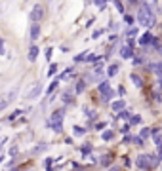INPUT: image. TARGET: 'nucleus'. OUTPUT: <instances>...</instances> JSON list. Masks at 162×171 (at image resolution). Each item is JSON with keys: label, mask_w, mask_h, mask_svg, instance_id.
Masks as SVG:
<instances>
[{"label": "nucleus", "mask_w": 162, "mask_h": 171, "mask_svg": "<svg viewBox=\"0 0 162 171\" xmlns=\"http://www.w3.org/2000/svg\"><path fill=\"white\" fill-rule=\"evenodd\" d=\"M137 21H139V25H143V27H154L156 15L147 4H141V10L137 12Z\"/></svg>", "instance_id": "nucleus-1"}, {"label": "nucleus", "mask_w": 162, "mask_h": 171, "mask_svg": "<svg viewBox=\"0 0 162 171\" xmlns=\"http://www.w3.org/2000/svg\"><path fill=\"white\" fill-rule=\"evenodd\" d=\"M135 163H137L139 169H149V167H154L158 163V158H154L151 154H139L137 160H135Z\"/></svg>", "instance_id": "nucleus-2"}, {"label": "nucleus", "mask_w": 162, "mask_h": 171, "mask_svg": "<svg viewBox=\"0 0 162 171\" xmlns=\"http://www.w3.org/2000/svg\"><path fill=\"white\" fill-rule=\"evenodd\" d=\"M42 17H44V8L36 4V6L33 8V12L29 13V19H31L33 23H40V19H42Z\"/></svg>", "instance_id": "nucleus-3"}, {"label": "nucleus", "mask_w": 162, "mask_h": 171, "mask_svg": "<svg viewBox=\"0 0 162 171\" xmlns=\"http://www.w3.org/2000/svg\"><path fill=\"white\" fill-rule=\"evenodd\" d=\"M97 89L103 93V97H112V91H111V84L109 82H99Z\"/></svg>", "instance_id": "nucleus-4"}, {"label": "nucleus", "mask_w": 162, "mask_h": 171, "mask_svg": "<svg viewBox=\"0 0 162 171\" xmlns=\"http://www.w3.org/2000/svg\"><path fill=\"white\" fill-rule=\"evenodd\" d=\"M40 93H42V88H40V84H36V86H34V88H33V89L25 95V99H29V101H31V99H36Z\"/></svg>", "instance_id": "nucleus-5"}, {"label": "nucleus", "mask_w": 162, "mask_h": 171, "mask_svg": "<svg viewBox=\"0 0 162 171\" xmlns=\"http://www.w3.org/2000/svg\"><path fill=\"white\" fill-rule=\"evenodd\" d=\"M63 108H59V110H54V114H52V124H63Z\"/></svg>", "instance_id": "nucleus-6"}, {"label": "nucleus", "mask_w": 162, "mask_h": 171, "mask_svg": "<svg viewBox=\"0 0 162 171\" xmlns=\"http://www.w3.org/2000/svg\"><path fill=\"white\" fill-rule=\"evenodd\" d=\"M153 42H154V36H153L151 33H145V34L139 36V44H141V46H149V44H153Z\"/></svg>", "instance_id": "nucleus-7"}, {"label": "nucleus", "mask_w": 162, "mask_h": 171, "mask_svg": "<svg viewBox=\"0 0 162 171\" xmlns=\"http://www.w3.org/2000/svg\"><path fill=\"white\" fill-rule=\"evenodd\" d=\"M147 68H149V70H153L154 74H160V76H162V61H156V63H149V65H147Z\"/></svg>", "instance_id": "nucleus-8"}, {"label": "nucleus", "mask_w": 162, "mask_h": 171, "mask_svg": "<svg viewBox=\"0 0 162 171\" xmlns=\"http://www.w3.org/2000/svg\"><path fill=\"white\" fill-rule=\"evenodd\" d=\"M38 36H40V25L38 23H33L31 25V40L34 42V40H38Z\"/></svg>", "instance_id": "nucleus-9"}, {"label": "nucleus", "mask_w": 162, "mask_h": 171, "mask_svg": "<svg viewBox=\"0 0 162 171\" xmlns=\"http://www.w3.org/2000/svg\"><path fill=\"white\" fill-rule=\"evenodd\" d=\"M130 80L135 84V88H143V78H141L139 74H135V72H132V74H130Z\"/></svg>", "instance_id": "nucleus-10"}, {"label": "nucleus", "mask_w": 162, "mask_h": 171, "mask_svg": "<svg viewBox=\"0 0 162 171\" xmlns=\"http://www.w3.org/2000/svg\"><path fill=\"white\" fill-rule=\"evenodd\" d=\"M120 55H122L124 59H132V57H133V50H132V48H128V46H124L122 50H120Z\"/></svg>", "instance_id": "nucleus-11"}, {"label": "nucleus", "mask_w": 162, "mask_h": 171, "mask_svg": "<svg viewBox=\"0 0 162 171\" xmlns=\"http://www.w3.org/2000/svg\"><path fill=\"white\" fill-rule=\"evenodd\" d=\"M38 53H40V50L36 46H31V50H29V61H36L38 59Z\"/></svg>", "instance_id": "nucleus-12"}, {"label": "nucleus", "mask_w": 162, "mask_h": 171, "mask_svg": "<svg viewBox=\"0 0 162 171\" xmlns=\"http://www.w3.org/2000/svg\"><path fill=\"white\" fill-rule=\"evenodd\" d=\"M124 107H126V103H124L122 99H118V101H114V103H112V110H114V112H122Z\"/></svg>", "instance_id": "nucleus-13"}, {"label": "nucleus", "mask_w": 162, "mask_h": 171, "mask_svg": "<svg viewBox=\"0 0 162 171\" xmlns=\"http://www.w3.org/2000/svg\"><path fill=\"white\" fill-rule=\"evenodd\" d=\"M151 135L154 137L156 144H160V146H162V135H160V129H151Z\"/></svg>", "instance_id": "nucleus-14"}, {"label": "nucleus", "mask_w": 162, "mask_h": 171, "mask_svg": "<svg viewBox=\"0 0 162 171\" xmlns=\"http://www.w3.org/2000/svg\"><path fill=\"white\" fill-rule=\"evenodd\" d=\"M118 68H120V67H118L117 63H112V65L109 67V70H107V74H109V76H114V74L118 72Z\"/></svg>", "instance_id": "nucleus-15"}, {"label": "nucleus", "mask_w": 162, "mask_h": 171, "mask_svg": "<svg viewBox=\"0 0 162 171\" xmlns=\"http://www.w3.org/2000/svg\"><path fill=\"white\" fill-rule=\"evenodd\" d=\"M84 114H88V118H90V120H96V118H97V114L91 110V108H84Z\"/></svg>", "instance_id": "nucleus-16"}, {"label": "nucleus", "mask_w": 162, "mask_h": 171, "mask_svg": "<svg viewBox=\"0 0 162 171\" xmlns=\"http://www.w3.org/2000/svg\"><path fill=\"white\" fill-rule=\"evenodd\" d=\"M135 124H141V116H137V114L130 118V126H135Z\"/></svg>", "instance_id": "nucleus-17"}, {"label": "nucleus", "mask_w": 162, "mask_h": 171, "mask_svg": "<svg viewBox=\"0 0 162 171\" xmlns=\"http://www.w3.org/2000/svg\"><path fill=\"white\" fill-rule=\"evenodd\" d=\"M84 89H86V82H84V80H80V82L76 84V93H82Z\"/></svg>", "instance_id": "nucleus-18"}, {"label": "nucleus", "mask_w": 162, "mask_h": 171, "mask_svg": "<svg viewBox=\"0 0 162 171\" xmlns=\"http://www.w3.org/2000/svg\"><path fill=\"white\" fill-rule=\"evenodd\" d=\"M139 135H141V139H149V137H151V129H149V128H143Z\"/></svg>", "instance_id": "nucleus-19"}, {"label": "nucleus", "mask_w": 162, "mask_h": 171, "mask_svg": "<svg viewBox=\"0 0 162 171\" xmlns=\"http://www.w3.org/2000/svg\"><path fill=\"white\" fill-rule=\"evenodd\" d=\"M101 137H103V139H105V141H111V139H112V137H114V133H112V131H111V129H109V131H103V133H101Z\"/></svg>", "instance_id": "nucleus-20"}, {"label": "nucleus", "mask_w": 162, "mask_h": 171, "mask_svg": "<svg viewBox=\"0 0 162 171\" xmlns=\"http://www.w3.org/2000/svg\"><path fill=\"white\" fill-rule=\"evenodd\" d=\"M63 103H65V105L73 103V95H71V93H63Z\"/></svg>", "instance_id": "nucleus-21"}, {"label": "nucleus", "mask_w": 162, "mask_h": 171, "mask_svg": "<svg viewBox=\"0 0 162 171\" xmlns=\"http://www.w3.org/2000/svg\"><path fill=\"white\" fill-rule=\"evenodd\" d=\"M57 86H59V80H54V82H52V84L48 86V93H52V91H54V89H55Z\"/></svg>", "instance_id": "nucleus-22"}, {"label": "nucleus", "mask_w": 162, "mask_h": 171, "mask_svg": "<svg viewBox=\"0 0 162 171\" xmlns=\"http://www.w3.org/2000/svg\"><path fill=\"white\" fill-rule=\"evenodd\" d=\"M8 105H10V101H8V99H0V112H2Z\"/></svg>", "instance_id": "nucleus-23"}, {"label": "nucleus", "mask_w": 162, "mask_h": 171, "mask_svg": "<svg viewBox=\"0 0 162 171\" xmlns=\"http://www.w3.org/2000/svg\"><path fill=\"white\" fill-rule=\"evenodd\" d=\"M21 112H23V110H15V112H12V114L8 116V120H10V122H13V120H15V118H17V116L21 114Z\"/></svg>", "instance_id": "nucleus-24"}, {"label": "nucleus", "mask_w": 162, "mask_h": 171, "mask_svg": "<svg viewBox=\"0 0 162 171\" xmlns=\"http://www.w3.org/2000/svg\"><path fill=\"white\" fill-rule=\"evenodd\" d=\"M80 152H82V154H90V152H91V146H90V144H84L82 148H80Z\"/></svg>", "instance_id": "nucleus-25"}, {"label": "nucleus", "mask_w": 162, "mask_h": 171, "mask_svg": "<svg viewBox=\"0 0 162 171\" xmlns=\"http://www.w3.org/2000/svg\"><path fill=\"white\" fill-rule=\"evenodd\" d=\"M96 6H97L99 10H105V8H107V2H105V0H97V2H96Z\"/></svg>", "instance_id": "nucleus-26"}, {"label": "nucleus", "mask_w": 162, "mask_h": 171, "mask_svg": "<svg viewBox=\"0 0 162 171\" xmlns=\"http://www.w3.org/2000/svg\"><path fill=\"white\" fill-rule=\"evenodd\" d=\"M124 21L128 23V25H133V21H135V17H133V15H124Z\"/></svg>", "instance_id": "nucleus-27"}, {"label": "nucleus", "mask_w": 162, "mask_h": 171, "mask_svg": "<svg viewBox=\"0 0 162 171\" xmlns=\"http://www.w3.org/2000/svg\"><path fill=\"white\" fill-rule=\"evenodd\" d=\"M75 133H76V135H84V133H86V129H84V128H80V126H75Z\"/></svg>", "instance_id": "nucleus-28"}, {"label": "nucleus", "mask_w": 162, "mask_h": 171, "mask_svg": "<svg viewBox=\"0 0 162 171\" xmlns=\"http://www.w3.org/2000/svg\"><path fill=\"white\" fill-rule=\"evenodd\" d=\"M57 70V65H50V70H48V76H54Z\"/></svg>", "instance_id": "nucleus-29"}, {"label": "nucleus", "mask_w": 162, "mask_h": 171, "mask_svg": "<svg viewBox=\"0 0 162 171\" xmlns=\"http://www.w3.org/2000/svg\"><path fill=\"white\" fill-rule=\"evenodd\" d=\"M114 8H117L120 13H124V4H122V2H114Z\"/></svg>", "instance_id": "nucleus-30"}, {"label": "nucleus", "mask_w": 162, "mask_h": 171, "mask_svg": "<svg viewBox=\"0 0 162 171\" xmlns=\"http://www.w3.org/2000/svg\"><path fill=\"white\" fill-rule=\"evenodd\" d=\"M6 53V48H4V38H0V55Z\"/></svg>", "instance_id": "nucleus-31"}, {"label": "nucleus", "mask_w": 162, "mask_h": 171, "mask_svg": "<svg viewBox=\"0 0 162 171\" xmlns=\"http://www.w3.org/2000/svg\"><path fill=\"white\" fill-rule=\"evenodd\" d=\"M135 34H137V29H135V27H130V29H128V36L132 38V36H135Z\"/></svg>", "instance_id": "nucleus-32"}, {"label": "nucleus", "mask_w": 162, "mask_h": 171, "mask_svg": "<svg viewBox=\"0 0 162 171\" xmlns=\"http://www.w3.org/2000/svg\"><path fill=\"white\" fill-rule=\"evenodd\" d=\"M101 165H105V167H107V165H111V156H105V158L101 160Z\"/></svg>", "instance_id": "nucleus-33"}, {"label": "nucleus", "mask_w": 162, "mask_h": 171, "mask_svg": "<svg viewBox=\"0 0 162 171\" xmlns=\"http://www.w3.org/2000/svg\"><path fill=\"white\" fill-rule=\"evenodd\" d=\"M118 118H126V120H130L132 116H130V114H128L126 110H122V112H118Z\"/></svg>", "instance_id": "nucleus-34"}, {"label": "nucleus", "mask_w": 162, "mask_h": 171, "mask_svg": "<svg viewBox=\"0 0 162 171\" xmlns=\"http://www.w3.org/2000/svg\"><path fill=\"white\" fill-rule=\"evenodd\" d=\"M153 97H154V101H156V103H162V93H158V91H156Z\"/></svg>", "instance_id": "nucleus-35"}, {"label": "nucleus", "mask_w": 162, "mask_h": 171, "mask_svg": "<svg viewBox=\"0 0 162 171\" xmlns=\"http://www.w3.org/2000/svg\"><path fill=\"white\" fill-rule=\"evenodd\" d=\"M46 148H48V146H46V144H40V146H36V148H34V152H44Z\"/></svg>", "instance_id": "nucleus-36"}, {"label": "nucleus", "mask_w": 162, "mask_h": 171, "mask_svg": "<svg viewBox=\"0 0 162 171\" xmlns=\"http://www.w3.org/2000/svg\"><path fill=\"white\" fill-rule=\"evenodd\" d=\"M86 55H88V53H80V55H76V57H75V61H84V59H86Z\"/></svg>", "instance_id": "nucleus-37"}, {"label": "nucleus", "mask_w": 162, "mask_h": 171, "mask_svg": "<svg viewBox=\"0 0 162 171\" xmlns=\"http://www.w3.org/2000/svg\"><path fill=\"white\" fill-rule=\"evenodd\" d=\"M44 163H46V167H52V165H54V158H48Z\"/></svg>", "instance_id": "nucleus-38"}, {"label": "nucleus", "mask_w": 162, "mask_h": 171, "mask_svg": "<svg viewBox=\"0 0 162 171\" xmlns=\"http://www.w3.org/2000/svg\"><path fill=\"white\" fill-rule=\"evenodd\" d=\"M101 34H103V29H101V31H96V33H94V36H91V38H99Z\"/></svg>", "instance_id": "nucleus-39"}, {"label": "nucleus", "mask_w": 162, "mask_h": 171, "mask_svg": "<svg viewBox=\"0 0 162 171\" xmlns=\"http://www.w3.org/2000/svg\"><path fill=\"white\" fill-rule=\"evenodd\" d=\"M52 57V48H48V50H46V59H50Z\"/></svg>", "instance_id": "nucleus-40"}, {"label": "nucleus", "mask_w": 162, "mask_h": 171, "mask_svg": "<svg viewBox=\"0 0 162 171\" xmlns=\"http://www.w3.org/2000/svg\"><path fill=\"white\" fill-rule=\"evenodd\" d=\"M128 131H130V124H126V126L122 128V133H128Z\"/></svg>", "instance_id": "nucleus-41"}, {"label": "nucleus", "mask_w": 162, "mask_h": 171, "mask_svg": "<svg viewBox=\"0 0 162 171\" xmlns=\"http://www.w3.org/2000/svg\"><path fill=\"white\" fill-rule=\"evenodd\" d=\"M103 128H105V124H103V122H101V124H97V126H96V129H99V131H101Z\"/></svg>", "instance_id": "nucleus-42"}, {"label": "nucleus", "mask_w": 162, "mask_h": 171, "mask_svg": "<svg viewBox=\"0 0 162 171\" xmlns=\"http://www.w3.org/2000/svg\"><path fill=\"white\" fill-rule=\"evenodd\" d=\"M109 171H120V167H117V165H114V167H109Z\"/></svg>", "instance_id": "nucleus-43"}, {"label": "nucleus", "mask_w": 162, "mask_h": 171, "mask_svg": "<svg viewBox=\"0 0 162 171\" xmlns=\"http://www.w3.org/2000/svg\"><path fill=\"white\" fill-rule=\"evenodd\" d=\"M158 160L162 162V148H160V154H158Z\"/></svg>", "instance_id": "nucleus-44"}, {"label": "nucleus", "mask_w": 162, "mask_h": 171, "mask_svg": "<svg viewBox=\"0 0 162 171\" xmlns=\"http://www.w3.org/2000/svg\"><path fill=\"white\" fill-rule=\"evenodd\" d=\"M2 162H4V158H2V156H0V163H2Z\"/></svg>", "instance_id": "nucleus-45"}, {"label": "nucleus", "mask_w": 162, "mask_h": 171, "mask_svg": "<svg viewBox=\"0 0 162 171\" xmlns=\"http://www.w3.org/2000/svg\"><path fill=\"white\" fill-rule=\"evenodd\" d=\"M158 52H160V53H162V46H160V48H158Z\"/></svg>", "instance_id": "nucleus-46"}]
</instances>
